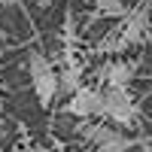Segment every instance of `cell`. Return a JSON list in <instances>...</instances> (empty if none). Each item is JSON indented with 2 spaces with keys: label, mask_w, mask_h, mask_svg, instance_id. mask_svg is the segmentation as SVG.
Instances as JSON below:
<instances>
[{
  "label": "cell",
  "mask_w": 152,
  "mask_h": 152,
  "mask_svg": "<svg viewBox=\"0 0 152 152\" xmlns=\"http://www.w3.org/2000/svg\"><path fill=\"white\" fill-rule=\"evenodd\" d=\"M28 73H31V82H34V94H37V104L43 110L52 107V100L58 97V70L49 64V58L43 52H34L28 55Z\"/></svg>",
  "instance_id": "cell-1"
},
{
  "label": "cell",
  "mask_w": 152,
  "mask_h": 152,
  "mask_svg": "<svg viewBox=\"0 0 152 152\" xmlns=\"http://www.w3.org/2000/svg\"><path fill=\"white\" fill-rule=\"evenodd\" d=\"M104 116L116 125H134L137 119V104H134V94L122 85H107L104 91Z\"/></svg>",
  "instance_id": "cell-2"
},
{
  "label": "cell",
  "mask_w": 152,
  "mask_h": 152,
  "mask_svg": "<svg viewBox=\"0 0 152 152\" xmlns=\"http://www.w3.org/2000/svg\"><path fill=\"white\" fill-rule=\"evenodd\" d=\"M149 28H152V15H149V3L143 0V3H137L134 9H128V15L122 18V40L134 46V43H143L146 37H149Z\"/></svg>",
  "instance_id": "cell-3"
},
{
  "label": "cell",
  "mask_w": 152,
  "mask_h": 152,
  "mask_svg": "<svg viewBox=\"0 0 152 152\" xmlns=\"http://www.w3.org/2000/svg\"><path fill=\"white\" fill-rule=\"evenodd\" d=\"M64 113H70V116H76V119L104 116V94H100L97 88H88V85H82L76 94H70V97H67Z\"/></svg>",
  "instance_id": "cell-4"
},
{
  "label": "cell",
  "mask_w": 152,
  "mask_h": 152,
  "mask_svg": "<svg viewBox=\"0 0 152 152\" xmlns=\"http://www.w3.org/2000/svg\"><path fill=\"white\" fill-rule=\"evenodd\" d=\"M137 73V61H128V58H110L97 67V79L104 85H122L128 88V82L134 79Z\"/></svg>",
  "instance_id": "cell-5"
},
{
  "label": "cell",
  "mask_w": 152,
  "mask_h": 152,
  "mask_svg": "<svg viewBox=\"0 0 152 152\" xmlns=\"http://www.w3.org/2000/svg\"><path fill=\"white\" fill-rule=\"evenodd\" d=\"M82 88V67L76 64V61H67L64 70L58 73V94H76Z\"/></svg>",
  "instance_id": "cell-6"
},
{
  "label": "cell",
  "mask_w": 152,
  "mask_h": 152,
  "mask_svg": "<svg viewBox=\"0 0 152 152\" xmlns=\"http://www.w3.org/2000/svg\"><path fill=\"white\" fill-rule=\"evenodd\" d=\"M134 143H137V140H131V137H125V134H119L116 128H113V134L107 137L104 143H97L94 152H128Z\"/></svg>",
  "instance_id": "cell-7"
},
{
  "label": "cell",
  "mask_w": 152,
  "mask_h": 152,
  "mask_svg": "<svg viewBox=\"0 0 152 152\" xmlns=\"http://www.w3.org/2000/svg\"><path fill=\"white\" fill-rule=\"evenodd\" d=\"M97 15H113V18H125L128 15V6L122 0H100L97 3Z\"/></svg>",
  "instance_id": "cell-8"
},
{
  "label": "cell",
  "mask_w": 152,
  "mask_h": 152,
  "mask_svg": "<svg viewBox=\"0 0 152 152\" xmlns=\"http://www.w3.org/2000/svg\"><path fill=\"white\" fill-rule=\"evenodd\" d=\"M73 40H76V21H73V12L67 9V12H64V43L70 46Z\"/></svg>",
  "instance_id": "cell-9"
},
{
  "label": "cell",
  "mask_w": 152,
  "mask_h": 152,
  "mask_svg": "<svg viewBox=\"0 0 152 152\" xmlns=\"http://www.w3.org/2000/svg\"><path fill=\"white\" fill-rule=\"evenodd\" d=\"M21 0H0V9H6V6H18Z\"/></svg>",
  "instance_id": "cell-10"
},
{
  "label": "cell",
  "mask_w": 152,
  "mask_h": 152,
  "mask_svg": "<svg viewBox=\"0 0 152 152\" xmlns=\"http://www.w3.org/2000/svg\"><path fill=\"white\" fill-rule=\"evenodd\" d=\"M0 107H3V100H0Z\"/></svg>",
  "instance_id": "cell-11"
}]
</instances>
